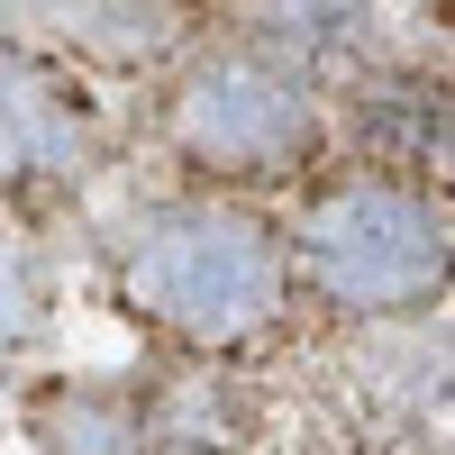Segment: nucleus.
<instances>
[{"label": "nucleus", "mask_w": 455, "mask_h": 455, "mask_svg": "<svg viewBox=\"0 0 455 455\" xmlns=\"http://www.w3.org/2000/svg\"><path fill=\"white\" fill-rule=\"evenodd\" d=\"M19 428L36 455H156V392L119 373H55L19 401Z\"/></svg>", "instance_id": "20e7f679"}, {"label": "nucleus", "mask_w": 455, "mask_h": 455, "mask_svg": "<svg viewBox=\"0 0 455 455\" xmlns=\"http://www.w3.org/2000/svg\"><path fill=\"white\" fill-rule=\"evenodd\" d=\"M173 156L219 182H274L319 156V92L264 46H219L173 83Z\"/></svg>", "instance_id": "7ed1b4c3"}, {"label": "nucleus", "mask_w": 455, "mask_h": 455, "mask_svg": "<svg viewBox=\"0 0 455 455\" xmlns=\"http://www.w3.org/2000/svg\"><path fill=\"white\" fill-rule=\"evenodd\" d=\"M10 19H19V0H0V36H10Z\"/></svg>", "instance_id": "6e6552de"}, {"label": "nucleus", "mask_w": 455, "mask_h": 455, "mask_svg": "<svg viewBox=\"0 0 455 455\" xmlns=\"http://www.w3.org/2000/svg\"><path fill=\"white\" fill-rule=\"evenodd\" d=\"M119 300L192 355H237L291 300L283 228L237 201H156L119 237Z\"/></svg>", "instance_id": "f257e3e1"}, {"label": "nucleus", "mask_w": 455, "mask_h": 455, "mask_svg": "<svg viewBox=\"0 0 455 455\" xmlns=\"http://www.w3.org/2000/svg\"><path fill=\"white\" fill-rule=\"evenodd\" d=\"M55 319V291H46V264H36V246L19 237V228H0V355L36 347Z\"/></svg>", "instance_id": "0eeeda50"}, {"label": "nucleus", "mask_w": 455, "mask_h": 455, "mask_svg": "<svg viewBox=\"0 0 455 455\" xmlns=\"http://www.w3.org/2000/svg\"><path fill=\"white\" fill-rule=\"evenodd\" d=\"M83 156H92V128L73 109V92L55 73L0 55V192L46 182V173H83Z\"/></svg>", "instance_id": "39448f33"}, {"label": "nucleus", "mask_w": 455, "mask_h": 455, "mask_svg": "<svg viewBox=\"0 0 455 455\" xmlns=\"http://www.w3.org/2000/svg\"><path fill=\"white\" fill-rule=\"evenodd\" d=\"M283 264L337 319H419L446 300V210L401 173H347L310 192Z\"/></svg>", "instance_id": "f03ea898"}, {"label": "nucleus", "mask_w": 455, "mask_h": 455, "mask_svg": "<svg viewBox=\"0 0 455 455\" xmlns=\"http://www.w3.org/2000/svg\"><path fill=\"white\" fill-rule=\"evenodd\" d=\"M237 10H246V46L300 64V55L347 46L355 19H364V0H237Z\"/></svg>", "instance_id": "423d86ee"}]
</instances>
